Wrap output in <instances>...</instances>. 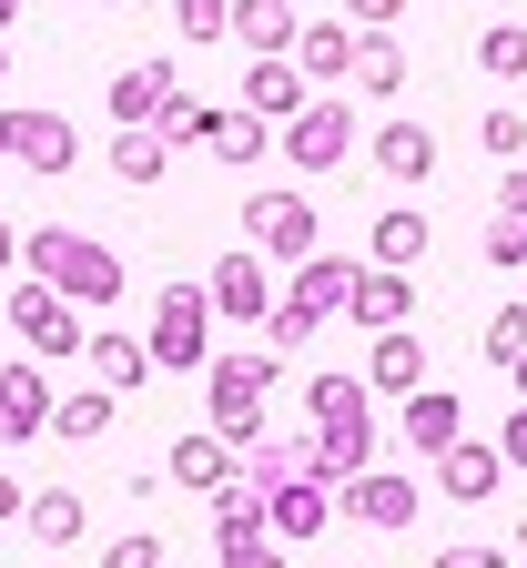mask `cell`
<instances>
[{
    "label": "cell",
    "instance_id": "db71d44e",
    "mask_svg": "<svg viewBox=\"0 0 527 568\" xmlns=\"http://www.w3.org/2000/svg\"><path fill=\"white\" fill-rule=\"evenodd\" d=\"M517 548H527V528H517Z\"/></svg>",
    "mask_w": 527,
    "mask_h": 568
},
{
    "label": "cell",
    "instance_id": "5b68a950",
    "mask_svg": "<svg viewBox=\"0 0 527 568\" xmlns=\"http://www.w3.org/2000/svg\"><path fill=\"white\" fill-rule=\"evenodd\" d=\"M11 335L31 345V366H51V355H82V345H92L82 305L51 295V284H11Z\"/></svg>",
    "mask_w": 527,
    "mask_h": 568
},
{
    "label": "cell",
    "instance_id": "ba28073f",
    "mask_svg": "<svg viewBox=\"0 0 527 568\" xmlns=\"http://www.w3.org/2000/svg\"><path fill=\"white\" fill-rule=\"evenodd\" d=\"M345 153H355V102L325 92V102H305V112L284 122V163H294V173H335Z\"/></svg>",
    "mask_w": 527,
    "mask_h": 568
},
{
    "label": "cell",
    "instance_id": "f546056e",
    "mask_svg": "<svg viewBox=\"0 0 527 568\" xmlns=\"http://www.w3.org/2000/svg\"><path fill=\"white\" fill-rule=\"evenodd\" d=\"M112 173L122 183H163L173 173V142L163 132H112Z\"/></svg>",
    "mask_w": 527,
    "mask_h": 568
},
{
    "label": "cell",
    "instance_id": "8d00e7d4",
    "mask_svg": "<svg viewBox=\"0 0 527 568\" xmlns=\"http://www.w3.org/2000/svg\"><path fill=\"white\" fill-rule=\"evenodd\" d=\"M477 142L497 163H527V112H477Z\"/></svg>",
    "mask_w": 527,
    "mask_h": 568
},
{
    "label": "cell",
    "instance_id": "f1b7e54d",
    "mask_svg": "<svg viewBox=\"0 0 527 568\" xmlns=\"http://www.w3.org/2000/svg\"><path fill=\"white\" fill-rule=\"evenodd\" d=\"M21 528H31L41 548H71V538H82V497H71V487H41L31 508H21Z\"/></svg>",
    "mask_w": 527,
    "mask_h": 568
},
{
    "label": "cell",
    "instance_id": "60d3db41",
    "mask_svg": "<svg viewBox=\"0 0 527 568\" xmlns=\"http://www.w3.org/2000/svg\"><path fill=\"white\" fill-rule=\"evenodd\" d=\"M264 335H274V345H315V315H305V305H284V295H274V315H264Z\"/></svg>",
    "mask_w": 527,
    "mask_h": 568
},
{
    "label": "cell",
    "instance_id": "83f0119b",
    "mask_svg": "<svg viewBox=\"0 0 527 568\" xmlns=\"http://www.w3.org/2000/svg\"><path fill=\"white\" fill-rule=\"evenodd\" d=\"M244 477H254V487H294V477H315V426H305V437H264V447H244Z\"/></svg>",
    "mask_w": 527,
    "mask_h": 568
},
{
    "label": "cell",
    "instance_id": "f5cc1de1",
    "mask_svg": "<svg viewBox=\"0 0 527 568\" xmlns=\"http://www.w3.org/2000/svg\"><path fill=\"white\" fill-rule=\"evenodd\" d=\"M102 11H122V0H102Z\"/></svg>",
    "mask_w": 527,
    "mask_h": 568
},
{
    "label": "cell",
    "instance_id": "ee69618b",
    "mask_svg": "<svg viewBox=\"0 0 527 568\" xmlns=\"http://www.w3.org/2000/svg\"><path fill=\"white\" fill-rule=\"evenodd\" d=\"M497 457H507V467H527V406H517V416L497 426Z\"/></svg>",
    "mask_w": 527,
    "mask_h": 568
},
{
    "label": "cell",
    "instance_id": "ac0fdd59",
    "mask_svg": "<svg viewBox=\"0 0 527 568\" xmlns=\"http://www.w3.org/2000/svg\"><path fill=\"white\" fill-rule=\"evenodd\" d=\"M305 426H315V437L375 426V386H365V376H315V386H305Z\"/></svg>",
    "mask_w": 527,
    "mask_h": 568
},
{
    "label": "cell",
    "instance_id": "484cf974",
    "mask_svg": "<svg viewBox=\"0 0 527 568\" xmlns=\"http://www.w3.org/2000/svg\"><path fill=\"white\" fill-rule=\"evenodd\" d=\"M203 153H213V163H234V173H254V163L274 153V122H254V112L234 102V112H213V132H203Z\"/></svg>",
    "mask_w": 527,
    "mask_h": 568
},
{
    "label": "cell",
    "instance_id": "603a6c76",
    "mask_svg": "<svg viewBox=\"0 0 527 568\" xmlns=\"http://www.w3.org/2000/svg\"><path fill=\"white\" fill-rule=\"evenodd\" d=\"M355 51H365V31H345V21H305L294 71H305V82H355Z\"/></svg>",
    "mask_w": 527,
    "mask_h": 568
},
{
    "label": "cell",
    "instance_id": "cb8c5ba5",
    "mask_svg": "<svg viewBox=\"0 0 527 568\" xmlns=\"http://www.w3.org/2000/svg\"><path fill=\"white\" fill-rule=\"evenodd\" d=\"M497 477H507V457H497V447H467V437L436 457V487L457 497V508H487V497H497Z\"/></svg>",
    "mask_w": 527,
    "mask_h": 568
},
{
    "label": "cell",
    "instance_id": "816d5d0a",
    "mask_svg": "<svg viewBox=\"0 0 527 568\" xmlns=\"http://www.w3.org/2000/svg\"><path fill=\"white\" fill-rule=\"evenodd\" d=\"M0 82H11V51H0Z\"/></svg>",
    "mask_w": 527,
    "mask_h": 568
},
{
    "label": "cell",
    "instance_id": "4316f807",
    "mask_svg": "<svg viewBox=\"0 0 527 568\" xmlns=\"http://www.w3.org/2000/svg\"><path fill=\"white\" fill-rule=\"evenodd\" d=\"M244 538H274V528H264V487H254V477L213 487V548H244Z\"/></svg>",
    "mask_w": 527,
    "mask_h": 568
},
{
    "label": "cell",
    "instance_id": "3957f363",
    "mask_svg": "<svg viewBox=\"0 0 527 568\" xmlns=\"http://www.w3.org/2000/svg\"><path fill=\"white\" fill-rule=\"evenodd\" d=\"M244 244L264 254V264H315L325 254V234H315V203L305 193H244Z\"/></svg>",
    "mask_w": 527,
    "mask_h": 568
},
{
    "label": "cell",
    "instance_id": "d4e9b609",
    "mask_svg": "<svg viewBox=\"0 0 527 568\" xmlns=\"http://www.w3.org/2000/svg\"><path fill=\"white\" fill-rule=\"evenodd\" d=\"M365 386L406 406V396L426 386V345H416V335H375V345H365Z\"/></svg>",
    "mask_w": 527,
    "mask_h": 568
},
{
    "label": "cell",
    "instance_id": "44dd1931",
    "mask_svg": "<svg viewBox=\"0 0 527 568\" xmlns=\"http://www.w3.org/2000/svg\"><path fill=\"white\" fill-rule=\"evenodd\" d=\"M365 153H375V173H386V183H426V173H436V132H426V122H375Z\"/></svg>",
    "mask_w": 527,
    "mask_h": 568
},
{
    "label": "cell",
    "instance_id": "e0dca14e",
    "mask_svg": "<svg viewBox=\"0 0 527 568\" xmlns=\"http://www.w3.org/2000/svg\"><path fill=\"white\" fill-rule=\"evenodd\" d=\"M264 528H274V538H325V528H335V487H315V477L264 487Z\"/></svg>",
    "mask_w": 527,
    "mask_h": 568
},
{
    "label": "cell",
    "instance_id": "681fc988",
    "mask_svg": "<svg viewBox=\"0 0 527 568\" xmlns=\"http://www.w3.org/2000/svg\"><path fill=\"white\" fill-rule=\"evenodd\" d=\"M0 163H11V102H0Z\"/></svg>",
    "mask_w": 527,
    "mask_h": 568
},
{
    "label": "cell",
    "instance_id": "b9f144b4",
    "mask_svg": "<svg viewBox=\"0 0 527 568\" xmlns=\"http://www.w3.org/2000/svg\"><path fill=\"white\" fill-rule=\"evenodd\" d=\"M436 568H507V548H477V538H446Z\"/></svg>",
    "mask_w": 527,
    "mask_h": 568
},
{
    "label": "cell",
    "instance_id": "7bdbcfd3",
    "mask_svg": "<svg viewBox=\"0 0 527 568\" xmlns=\"http://www.w3.org/2000/svg\"><path fill=\"white\" fill-rule=\"evenodd\" d=\"M213 558H223V568H284V558H274V538H244V548H213Z\"/></svg>",
    "mask_w": 527,
    "mask_h": 568
},
{
    "label": "cell",
    "instance_id": "2e32d148",
    "mask_svg": "<svg viewBox=\"0 0 527 568\" xmlns=\"http://www.w3.org/2000/svg\"><path fill=\"white\" fill-rule=\"evenodd\" d=\"M223 41H244L254 61H294L305 21H294V0H234V31H223Z\"/></svg>",
    "mask_w": 527,
    "mask_h": 568
},
{
    "label": "cell",
    "instance_id": "7dc6e473",
    "mask_svg": "<svg viewBox=\"0 0 527 568\" xmlns=\"http://www.w3.org/2000/svg\"><path fill=\"white\" fill-rule=\"evenodd\" d=\"M21 508H31V497H21V477L0 467V518H21Z\"/></svg>",
    "mask_w": 527,
    "mask_h": 568
},
{
    "label": "cell",
    "instance_id": "277c9868",
    "mask_svg": "<svg viewBox=\"0 0 527 568\" xmlns=\"http://www.w3.org/2000/svg\"><path fill=\"white\" fill-rule=\"evenodd\" d=\"M203 325H213V305H203V284H163V305H153V366L163 376H203L213 366V345H203Z\"/></svg>",
    "mask_w": 527,
    "mask_h": 568
},
{
    "label": "cell",
    "instance_id": "f35d334b",
    "mask_svg": "<svg viewBox=\"0 0 527 568\" xmlns=\"http://www.w3.org/2000/svg\"><path fill=\"white\" fill-rule=\"evenodd\" d=\"M335 21H345V31H365V41H386V31L406 21V0H345Z\"/></svg>",
    "mask_w": 527,
    "mask_h": 568
},
{
    "label": "cell",
    "instance_id": "ab89813d",
    "mask_svg": "<svg viewBox=\"0 0 527 568\" xmlns=\"http://www.w3.org/2000/svg\"><path fill=\"white\" fill-rule=\"evenodd\" d=\"M487 264H497V274L527 264V224H517V213H497V224H487Z\"/></svg>",
    "mask_w": 527,
    "mask_h": 568
},
{
    "label": "cell",
    "instance_id": "c3c4849f",
    "mask_svg": "<svg viewBox=\"0 0 527 568\" xmlns=\"http://www.w3.org/2000/svg\"><path fill=\"white\" fill-rule=\"evenodd\" d=\"M507 386H517V406H527V355H517V366H507Z\"/></svg>",
    "mask_w": 527,
    "mask_h": 568
},
{
    "label": "cell",
    "instance_id": "9c48e42d",
    "mask_svg": "<svg viewBox=\"0 0 527 568\" xmlns=\"http://www.w3.org/2000/svg\"><path fill=\"white\" fill-rule=\"evenodd\" d=\"M173 92H183L173 61H122V71H112V132H153V122L173 112Z\"/></svg>",
    "mask_w": 527,
    "mask_h": 568
},
{
    "label": "cell",
    "instance_id": "7402d4cb",
    "mask_svg": "<svg viewBox=\"0 0 527 568\" xmlns=\"http://www.w3.org/2000/svg\"><path fill=\"white\" fill-rule=\"evenodd\" d=\"M305 102H315V82H305L294 61H254V71H244V112H254V122H294Z\"/></svg>",
    "mask_w": 527,
    "mask_h": 568
},
{
    "label": "cell",
    "instance_id": "d6986e66",
    "mask_svg": "<svg viewBox=\"0 0 527 568\" xmlns=\"http://www.w3.org/2000/svg\"><path fill=\"white\" fill-rule=\"evenodd\" d=\"M355 274H365V264H345V254H315V264H294V274H284V305H305V315L325 325V315H345Z\"/></svg>",
    "mask_w": 527,
    "mask_h": 568
},
{
    "label": "cell",
    "instance_id": "ffe728a7",
    "mask_svg": "<svg viewBox=\"0 0 527 568\" xmlns=\"http://www.w3.org/2000/svg\"><path fill=\"white\" fill-rule=\"evenodd\" d=\"M234 447H223V437H203V426H193V437H173V457H163V477L173 487H193V497H213V487H234Z\"/></svg>",
    "mask_w": 527,
    "mask_h": 568
},
{
    "label": "cell",
    "instance_id": "52a82bcc",
    "mask_svg": "<svg viewBox=\"0 0 527 568\" xmlns=\"http://www.w3.org/2000/svg\"><path fill=\"white\" fill-rule=\"evenodd\" d=\"M203 305H213L223 325H264V315H274V264H264L254 244L213 254V274H203Z\"/></svg>",
    "mask_w": 527,
    "mask_h": 568
},
{
    "label": "cell",
    "instance_id": "7a4b0ae2",
    "mask_svg": "<svg viewBox=\"0 0 527 568\" xmlns=\"http://www.w3.org/2000/svg\"><path fill=\"white\" fill-rule=\"evenodd\" d=\"M264 386H274V355H213V366H203V416H213V437L234 457L274 437V426H264Z\"/></svg>",
    "mask_w": 527,
    "mask_h": 568
},
{
    "label": "cell",
    "instance_id": "9a60e30c",
    "mask_svg": "<svg viewBox=\"0 0 527 568\" xmlns=\"http://www.w3.org/2000/svg\"><path fill=\"white\" fill-rule=\"evenodd\" d=\"M11 163L21 173H71V163H82V142H71L61 112H11Z\"/></svg>",
    "mask_w": 527,
    "mask_h": 568
},
{
    "label": "cell",
    "instance_id": "836d02e7",
    "mask_svg": "<svg viewBox=\"0 0 527 568\" xmlns=\"http://www.w3.org/2000/svg\"><path fill=\"white\" fill-rule=\"evenodd\" d=\"M517 355H527V305H497V315H487V366L507 376Z\"/></svg>",
    "mask_w": 527,
    "mask_h": 568
},
{
    "label": "cell",
    "instance_id": "bcb514c9",
    "mask_svg": "<svg viewBox=\"0 0 527 568\" xmlns=\"http://www.w3.org/2000/svg\"><path fill=\"white\" fill-rule=\"evenodd\" d=\"M0 274H21V224L0 213Z\"/></svg>",
    "mask_w": 527,
    "mask_h": 568
},
{
    "label": "cell",
    "instance_id": "4fadbf2b",
    "mask_svg": "<svg viewBox=\"0 0 527 568\" xmlns=\"http://www.w3.org/2000/svg\"><path fill=\"white\" fill-rule=\"evenodd\" d=\"M396 426H406V447H426V457H446V447H457V437H467V396H457V386H416Z\"/></svg>",
    "mask_w": 527,
    "mask_h": 568
},
{
    "label": "cell",
    "instance_id": "30bf717a",
    "mask_svg": "<svg viewBox=\"0 0 527 568\" xmlns=\"http://www.w3.org/2000/svg\"><path fill=\"white\" fill-rule=\"evenodd\" d=\"M82 366L102 376V396H142L163 366H153V345L142 335H122V325H92V345H82Z\"/></svg>",
    "mask_w": 527,
    "mask_h": 568
},
{
    "label": "cell",
    "instance_id": "1f68e13d",
    "mask_svg": "<svg viewBox=\"0 0 527 568\" xmlns=\"http://www.w3.org/2000/svg\"><path fill=\"white\" fill-rule=\"evenodd\" d=\"M102 426H112V396H102V386H82V396H61V406H51V437H71V447H92Z\"/></svg>",
    "mask_w": 527,
    "mask_h": 568
},
{
    "label": "cell",
    "instance_id": "8fae6325",
    "mask_svg": "<svg viewBox=\"0 0 527 568\" xmlns=\"http://www.w3.org/2000/svg\"><path fill=\"white\" fill-rule=\"evenodd\" d=\"M51 376L41 366H0V447H31L41 437V426H51Z\"/></svg>",
    "mask_w": 527,
    "mask_h": 568
},
{
    "label": "cell",
    "instance_id": "d590c367",
    "mask_svg": "<svg viewBox=\"0 0 527 568\" xmlns=\"http://www.w3.org/2000/svg\"><path fill=\"white\" fill-rule=\"evenodd\" d=\"M173 31L183 41H223L234 31V0H173Z\"/></svg>",
    "mask_w": 527,
    "mask_h": 568
},
{
    "label": "cell",
    "instance_id": "6da1fadb",
    "mask_svg": "<svg viewBox=\"0 0 527 568\" xmlns=\"http://www.w3.org/2000/svg\"><path fill=\"white\" fill-rule=\"evenodd\" d=\"M21 274L31 284H51V295H71V305H122V254L112 244H92V234H71V224H41V234H21Z\"/></svg>",
    "mask_w": 527,
    "mask_h": 568
},
{
    "label": "cell",
    "instance_id": "5bb4252c",
    "mask_svg": "<svg viewBox=\"0 0 527 568\" xmlns=\"http://www.w3.org/2000/svg\"><path fill=\"white\" fill-rule=\"evenodd\" d=\"M426 244H436V224H426L416 203H386V213H375V234H365L375 274H416V264H426Z\"/></svg>",
    "mask_w": 527,
    "mask_h": 568
},
{
    "label": "cell",
    "instance_id": "e575fe53",
    "mask_svg": "<svg viewBox=\"0 0 527 568\" xmlns=\"http://www.w3.org/2000/svg\"><path fill=\"white\" fill-rule=\"evenodd\" d=\"M153 132H163V142H173V153H193V142H203V132H213V102H193V92H173V112H163V122H153Z\"/></svg>",
    "mask_w": 527,
    "mask_h": 568
},
{
    "label": "cell",
    "instance_id": "4dcf8cb0",
    "mask_svg": "<svg viewBox=\"0 0 527 568\" xmlns=\"http://www.w3.org/2000/svg\"><path fill=\"white\" fill-rule=\"evenodd\" d=\"M355 92H365V102H396V92H406V51H396V41H365V51H355Z\"/></svg>",
    "mask_w": 527,
    "mask_h": 568
},
{
    "label": "cell",
    "instance_id": "7c38bea8",
    "mask_svg": "<svg viewBox=\"0 0 527 568\" xmlns=\"http://www.w3.org/2000/svg\"><path fill=\"white\" fill-rule=\"evenodd\" d=\"M406 315H416V284L406 274H355V295H345V325H365V335H406Z\"/></svg>",
    "mask_w": 527,
    "mask_h": 568
},
{
    "label": "cell",
    "instance_id": "d6a6232c",
    "mask_svg": "<svg viewBox=\"0 0 527 568\" xmlns=\"http://www.w3.org/2000/svg\"><path fill=\"white\" fill-rule=\"evenodd\" d=\"M477 61L497 71V82H527V21H487L477 31Z\"/></svg>",
    "mask_w": 527,
    "mask_h": 568
},
{
    "label": "cell",
    "instance_id": "f907efd6",
    "mask_svg": "<svg viewBox=\"0 0 527 568\" xmlns=\"http://www.w3.org/2000/svg\"><path fill=\"white\" fill-rule=\"evenodd\" d=\"M11 21H21V0H0V31H11Z\"/></svg>",
    "mask_w": 527,
    "mask_h": 568
},
{
    "label": "cell",
    "instance_id": "74e56055",
    "mask_svg": "<svg viewBox=\"0 0 527 568\" xmlns=\"http://www.w3.org/2000/svg\"><path fill=\"white\" fill-rule=\"evenodd\" d=\"M102 568H163V538L153 528H122V538H102Z\"/></svg>",
    "mask_w": 527,
    "mask_h": 568
},
{
    "label": "cell",
    "instance_id": "8992f818",
    "mask_svg": "<svg viewBox=\"0 0 527 568\" xmlns=\"http://www.w3.org/2000/svg\"><path fill=\"white\" fill-rule=\"evenodd\" d=\"M416 508H426V487L406 467H365V477L335 487V518L345 528H416Z\"/></svg>",
    "mask_w": 527,
    "mask_h": 568
},
{
    "label": "cell",
    "instance_id": "f6af8a7d",
    "mask_svg": "<svg viewBox=\"0 0 527 568\" xmlns=\"http://www.w3.org/2000/svg\"><path fill=\"white\" fill-rule=\"evenodd\" d=\"M497 213H517V224H527V163H507V183H497Z\"/></svg>",
    "mask_w": 527,
    "mask_h": 568
}]
</instances>
